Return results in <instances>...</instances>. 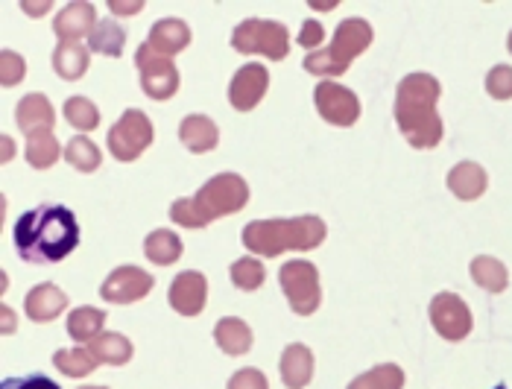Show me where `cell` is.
I'll use <instances>...</instances> for the list:
<instances>
[{"instance_id":"1","label":"cell","mask_w":512,"mask_h":389,"mask_svg":"<svg viewBox=\"0 0 512 389\" xmlns=\"http://www.w3.org/2000/svg\"><path fill=\"white\" fill-rule=\"evenodd\" d=\"M77 246L79 223L65 205H39L15 223V249L30 264L65 261Z\"/></svg>"},{"instance_id":"2","label":"cell","mask_w":512,"mask_h":389,"mask_svg":"<svg viewBox=\"0 0 512 389\" xmlns=\"http://www.w3.org/2000/svg\"><path fill=\"white\" fill-rule=\"evenodd\" d=\"M442 94L439 79L431 74H410L395 88V123L410 147L434 150L442 141V117L436 112V100Z\"/></svg>"},{"instance_id":"3","label":"cell","mask_w":512,"mask_h":389,"mask_svg":"<svg viewBox=\"0 0 512 389\" xmlns=\"http://www.w3.org/2000/svg\"><path fill=\"white\" fill-rule=\"evenodd\" d=\"M249 202V185L237 173H217L197 194L176 199L170 205V220L182 229H205L220 217L243 211Z\"/></svg>"},{"instance_id":"4","label":"cell","mask_w":512,"mask_h":389,"mask_svg":"<svg viewBox=\"0 0 512 389\" xmlns=\"http://www.w3.org/2000/svg\"><path fill=\"white\" fill-rule=\"evenodd\" d=\"M325 223L316 214H302L293 220H252L243 226V246L258 258H276L281 252H311L325 240Z\"/></svg>"},{"instance_id":"5","label":"cell","mask_w":512,"mask_h":389,"mask_svg":"<svg viewBox=\"0 0 512 389\" xmlns=\"http://www.w3.org/2000/svg\"><path fill=\"white\" fill-rule=\"evenodd\" d=\"M372 39H375V30L369 21L346 18V21H340V27H337L328 47L305 56V71L314 77H340L349 71V65L363 50H369Z\"/></svg>"},{"instance_id":"6","label":"cell","mask_w":512,"mask_h":389,"mask_svg":"<svg viewBox=\"0 0 512 389\" xmlns=\"http://www.w3.org/2000/svg\"><path fill=\"white\" fill-rule=\"evenodd\" d=\"M232 47L243 56H267L273 62L287 59L290 53V33L281 21H267V18H246L240 21L232 33Z\"/></svg>"},{"instance_id":"7","label":"cell","mask_w":512,"mask_h":389,"mask_svg":"<svg viewBox=\"0 0 512 389\" xmlns=\"http://www.w3.org/2000/svg\"><path fill=\"white\" fill-rule=\"evenodd\" d=\"M278 281H281V290H284L293 313L311 316L322 305L319 270L311 261H287L278 273Z\"/></svg>"},{"instance_id":"8","label":"cell","mask_w":512,"mask_h":389,"mask_svg":"<svg viewBox=\"0 0 512 389\" xmlns=\"http://www.w3.org/2000/svg\"><path fill=\"white\" fill-rule=\"evenodd\" d=\"M156 132L150 117L144 115L141 109H126L120 120L109 129V153L118 161H135L138 156L147 153V147L153 144Z\"/></svg>"},{"instance_id":"9","label":"cell","mask_w":512,"mask_h":389,"mask_svg":"<svg viewBox=\"0 0 512 389\" xmlns=\"http://www.w3.org/2000/svg\"><path fill=\"white\" fill-rule=\"evenodd\" d=\"M135 65L141 71V88H144L147 97L170 100L179 91V71H176L173 59L158 56L147 41L135 50Z\"/></svg>"},{"instance_id":"10","label":"cell","mask_w":512,"mask_h":389,"mask_svg":"<svg viewBox=\"0 0 512 389\" xmlns=\"http://www.w3.org/2000/svg\"><path fill=\"white\" fill-rule=\"evenodd\" d=\"M431 325L448 343H460L472 331V311L457 293H436L431 299Z\"/></svg>"},{"instance_id":"11","label":"cell","mask_w":512,"mask_h":389,"mask_svg":"<svg viewBox=\"0 0 512 389\" xmlns=\"http://www.w3.org/2000/svg\"><path fill=\"white\" fill-rule=\"evenodd\" d=\"M316 112L322 120H328L331 126H355L360 117V100L355 91H349L346 85L325 79L314 88Z\"/></svg>"},{"instance_id":"12","label":"cell","mask_w":512,"mask_h":389,"mask_svg":"<svg viewBox=\"0 0 512 389\" xmlns=\"http://www.w3.org/2000/svg\"><path fill=\"white\" fill-rule=\"evenodd\" d=\"M153 290V275L144 273L141 267H118L100 287V296L112 305H132L150 296Z\"/></svg>"},{"instance_id":"13","label":"cell","mask_w":512,"mask_h":389,"mask_svg":"<svg viewBox=\"0 0 512 389\" xmlns=\"http://www.w3.org/2000/svg\"><path fill=\"white\" fill-rule=\"evenodd\" d=\"M270 88V71L258 62L237 68L235 79L229 82V103L237 112H252Z\"/></svg>"},{"instance_id":"14","label":"cell","mask_w":512,"mask_h":389,"mask_svg":"<svg viewBox=\"0 0 512 389\" xmlns=\"http://www.w3.org/2000/svg\"><path fill=\"white\" fill-rule=\"evenodd\" d=\"M170 308L182 316H197L205 308V299H208V281L205 275L197 270H188V273H179L170 284Z\"/></svg>"},{"instance_id":"15","label":"cell","mask_w":512,"mask_h":389,"mask_svg":"<svg viewBox=\"0 0 512 389\" xmlns=\"http://www.w3.org/2000/svg\"><path fill=\"white\" fill-rule=\"evenodd\" d=\"M97 9L91 0H71L53 21V33L59 41H79L94 33L97 27Z\"/></svg>"},{"instance_id":"16","label":"cell","mask_w":512,"mask_h":389,"mask_svg":"<svg viewBox=\"0 0 512 389\" xmlns=\"http://www.w3.org/2000/svg\"><path fill=\"white\" fill-rule=\"evenodd\" d=\"M15 120H18V129L30 138V135H39V132H53L56 112H53V103L44 94H27L15 106Z\"/></svg>"},{"instance_id":"17","label":"cell","mask_w":512,"mask_h":389,"mask_svg":"<svg viewBox=\"0 0 512 389\" xmlns=\"http://www.w3.org/2000/svg\"><path fill=\"white\" fill-rule=\"evenodd\" d=\"M147 44L156 50L158 56H176L182 53L188 44H191V27L182 21V18H161L150 27V36H147Z\"/></svg>"},{"instance_id":"18","label":"cell","mask_w":512,"mask_h":389,"mask_svg":"<svg viewBox=\"0 0 512 389\" xmlns=\"http://www.w3.org/2000/svg\"><path fill=\"white\" fill-rule=\"evenodd\" d=\"M314 378V354L302 343H290L281 351V381L287 389H305Z\"/></svg>"},{"instance_id":"19","label":"cell","mask_w":512,"mask_h":389,"mask_svg":"<svg viewBox=\"0 0 512 389\" xmlns=\"http://www.w3.org/2000/svg\"><path fill=\"white\" fill-rule=\"evenodd\" d=\"M65 308H68V296L56 284H39L24 299V311L33 322H53Z\"/></svg>"},{"instance_id":"20","label":"cell","mask_w":512,"mask_h":389,"mask_svg":"<svg viewBox=\"0 0 512 389\" xmlns=\"http://www.w3.org/2000/svg\"><path fill=\"white\" fill-rule=\"evenodd\" d=\"M179 141L191 153H211L220 144V129L208 115H188L179 123Z\"/></svg>"},{"instance_id":"21","label":"cell","mask_w":512,"mask_h":389,"mask_svg":"<svg viewBox=\"0 0 512 389\" xmlns=\"http://www.w3.org/2000/svg\"><path fill=\"white\" fill-rule=\"evenodd\" d=\"M486 185H489L486 170H483L480 164H474V161H460V164L448 173V188H451V194L457 196V199H463V202H472L477 196H483Z\"/></svg>"},{"instance_id":"22","label":"cell","mask_w":512,"mask_h":389,"mask_svg":"<svg viewBox=\"0 0 512 389\" xmlns=\"http://www.w3.org/2000/svg\"><path fill=\"white\" fill-rule=\"evenodd\" d=\"M53 71L68 82H77L88 71V47L79 41H59L53 50Z\"/></svg>"},{"instance_id":"23","label":"cell","mask_w":512,"mask_h":389,"mask_svg":"<svg viewBox=\"0 0 512 389\" xmlns=\"http://www.w3.org/2000/svg\"><path fill=\"white\" fill-rule=\"evenodd\" d=\"M214 340H217V346L226 354L237 357V354H246V351L252 349V328L243 319H237V316H223L214 325Z\"/></svg>"},{"instance_id":"24","label":"cell","mask_w":512,"mask_h":389,"mask_svg":"<svg viewBox=\"0 0 512 389\" xmlns=\"http://www.w3.org/2000/svg\"><path fill=\"white\" fill-rule=\"evenodd\" d=\"M144 255L158 264V267H170L182 258V240L179 234H173L170 229H156V232L147 234L144 240Z\"/></svg>"},{"instance_id":"25","label":"cell","mask_w":512,"mask_h":389,"mask_svg":"<svg viewBox=\"0 0 512 389\" xmlns=\"http://www.w3.org/2000/svg\"><path fill=\"white\" fill-rule=\"evenodd\" d=\"M88 349L91 354L100 360V363H109V366H123V363H129L132 360V343L118 334V331H103L97 340H91L88 343Z\"/></svg>"},{"instance_id":"26","label":"cell","mask_w":512,"mask_h":389,"mask_svg":"<svg viewBox=\"0 0 512 389\" xmlns=\"http://www.w3.org/2000/svg\"><path fill=\"white\" fill-rule=\"evenodd\" d=\"M472 278L477 281V287H483L486 293H504L510 284V273L507 267L492 258V255H477L472 261Z\"/></svg>"},{"instance_id":"27","label":"cell","mask_w":512,"mask_h":389,"mask_svg":"<svg viewBox=\"0 0 512 389\" xmlns=\"http://www.w3.org/2000/svg\"><path fill=\"white\" fill-rule=\"evenodd\" d=\"M123 44H126V30L112 18L97 21L94 33L88 36V50L103 53V56H115V59L123 53Z\"/></svg>"},{"instance_id":"28","label":"cell","mask_w":512,"mask_h":389,"mask_svg":"<svg viewBox=\"0 0 512 389\" xmlns=\"http://www.w3.org/2000/svg\"><path fill=\"white\" fill-rule=\"evenodd\" d=\"M106 325V311H100V308H77V311H71L68 316V334H71V340H77V343H91V340H97Z\"/></svg>"},{"instance_id":"29","label":"cell","mask_w":512,"mask_h":389,"mask_svg":"<svg viewBox=\"0 0 512 389\" xmlns=\"http://www.w3.org/2000/svg\"><path fill=\"white\" fill-rule=\"evenodd\" d=\"M24 156L30 161V167H36V170H47V167H53L59 156H62V147H59V141H56V135L53 132H39V135H30L27 138V150H24Z\"/></svg>"},{"instance_id":"30","label":"cell","mask_w":512,"mask_h":389,"mask_svg":"<svg viewBox=\"0 0 512 389\" xmlns=\"http://www.w3.org/2000/svg\"><path fill=\"white\" fill-rule=\"evenodd\" d=\"M53 366L68 378H85L100 366V360L91 354V349H62L53 354Z\"/></svg>"},{"instance_id":"31","label":"cell","mask_w":512,"mask_h":389,"mask_svg":"<svg viewBox=\"0 0 512 389\" xmlns=\"http://www.w3.org/2000/svg\"><path fill=\"white\" fill-rule=\"evenodd\" d=\"M404 387V372L395 363H381L363 375H357L355 381L346 389H401Z\"/></svg>"},{"instance_id":"32","label":"cell","mask_w":512,"mask_h":389,"mask_svg":"<svg viewBox=\"0 0 512 389\" xmlns=\"http://www.w3.org/2000/svg\"><path fill=\"white\" fill-rule=\"evenodd\" d=\"M65 161L74 164L79 173H94V170L100 167L103 156H100V150H97L94 141H88L85 135H77V138H71L68 147H65Z\"/></svg>"},{"instance_id":"33","label":"cell","mask_w":512,"mask_h":389,"mask_svg":"<svg viewBox=\"0 0 512 389\" xmlns=\"http://www.w3.org/2000/svg\"><path fill=\"white\" fill-rule=\"evenodd\" d=\"M65 117H68V123L74 129H79V132H91V129L100 126V112H97V106L88 97H71V100H65Z\"/></svg>"},{"instance_id":"34","label":"cell","mask_w":512,"mask_h":389,"mask_svg":"<svg viewBox=\"0 0 512 389\" xmlns=\"http://www.w3.org/2000/svg\"><path fill=\"white\" fill-rule=\"evenodd\" d=\"M264 278H267V270L258 258H237L232 264V281H235L237 290L252 293L264 284Z\"/></svg>"},{"instance_id":"35","label":"cell","mask_w":512,"mask_h":389,"mask_svg":"<svg viewBox=\"0 0 512 389\" xmlns=\"http://www.w3.org/2000/svg\"><path fill=\"white\" fill-rule=\"evenodd\" d=\"M486 91H489L495 100H510L512 97V68L510 65H495V68L486 74Z\"/></svg>"},{"instance_id":"36","label":"cell","mask_w":512,"mask_h":389,"mask_svg":"<svg viewBox=\"0 0 512 389\" xmlns=\"http://www.w3.org/2000/svg\"><path fill=\"white\" fill-rule=\"evenodd\" d=\"M0 62H3V74H0V82L9 88V85H18L21 79H24V71H27V65H24V59L15 53V50H3L0 53Z\"/></svg>"},{"instance_id":"37","label":"cell","mask_w":512,"mask_h":389,"mask_svg":"<svg viewBox=\"0 0 512 389\" xmlns=\"http://www.w3.org/2000/svg\"><path fill=\"white\" fill-rule=\"evenodd\" d=\"M226 389H270V384H267L264 372L246 366V369H237L235 375L229 378V387Z\"/></svg>"},{"instance_id":"38","label":"cell","mask_w":512,"mask_h":389,"mask_svg":"<svg viewBox=\"0 0 512 389\" xmlns=\"http://www.w3.org/2000/svg\"><path fill=\"white\" fill-rule=\"evenodd\" d=\"M0 389H62L56 381L44 375H21V378H6Z\"/></svg>"},{"instance_id":"39","label":"cell","mask_w":512,"mask_h":389,"mask_svg":"<svg viewBox=\"0 0 512 389\" xmlns=\"http://www.w3.org/2000/svg\"><path fill=\"white\" fill-rule=\"evenodd\" d=\"M322 39H325L322 24H316V21H305V27H302V33H299V44H302V47H319Z\"/></svg>"},{"instance_id":"40","label":"cell","mask_w":512,"mask_h":389,"mask_svg":"<svg viewBox=\"0 0 512 389\" xmlns=\"http://www.w3.org/2000/svg\"><path fill=\"white\" fill-rule=\"evenodd\" d=\"M109 9H112L115 15H135V12L144 9V0H129V3H123V0H109Z\"/></svg>"},{"instance_id":"41","label":"cell","mask_w":512,"mask_h":389,"mask_svg":"<svg viewBox=\"0 0 512 389\" xmlns=\"http://www.w3.org/2000/svg\"><path fill=\"white\" fill-rule=\"evenodd\" d=\"M50 6H53L50 0H41V3H24V9H27L30 15H44V12H47Z\"/></svg>"},{"instance_id":"42","label":"cell","mask_w":512,"mask_h":389,"mask_svg":"<svg viewBox=\"0 0 512 389\" xmlns=\"http://www.w3.org/2000/svg\"><path fill=\"white\" fill-rule=\"evenodd\" d=\"M337 3H319V0H311V9H334Z\"/></svg>"},{"instance_id":"43","label":"cell","mask_w":512,"mask_h":389,"mask_svg":"<svg viewBox=\"0 0 512 389\" xmlns=\"http://www.w3.org/2000/svg\"><path fill=\"white\" fill-rule=\"evenodd\" d=\"M507 47H510V53H512V33H510V39H507Z\"/></svg>"},{"instance_id":"44","label":"cell","mask_w":512,"mask_h":389,"mask_svg":"<svg viewBox=\"0 0 512 389\" xmlns=\"http://www.w3.org/2000/svg\"><path fill=\"white\" fill-rule=\"evenodd\" d=\"M79 389H106V387H79Z\"/></svg>"},{"instance_id":"45","label":"cell","mask_w":512,"mask_h":389,"mask_svg":"<svg viewBox=\"0 0 512 389\" xmlns=\"http://www.w3.org/2000/svg\"><path fill=\"white\" fill-rule=\"evenodd\" d=\"M495 389H507V387H504V384H501V387H495Z\"/></svg>"}]
</instances>
